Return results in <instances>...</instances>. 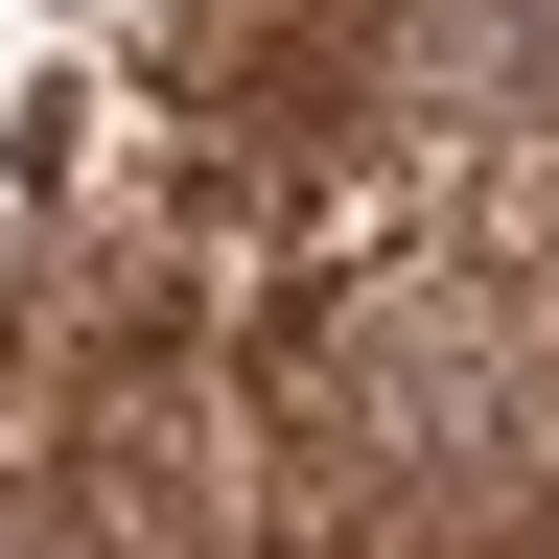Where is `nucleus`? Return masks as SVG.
Here are the masks:
<instances>
[{
	"instance_id": "f257e3e1",
	"label": "nucleus",
	"mask_w": 559,
	"mask_h": 559,
	"mask_svg": "<svg viewBox=\"0 0 559 559\" xmlns=\"http://www.w3.org/2000/svg\"><path fill=\"white\" fill-rule=\"evenodd\" d=\"M280 419H304V443H349V466H513V373H489L466 280H419V257L326 304V349L280 373Z\"/></svg>"
},
{
	"instance_id": "f03ea898",
	"label": "nucleus",
	"mask_w": 559,
	"mask_h": 559,
	"mask_svg": "<svg viewBox=\"0 0 559 559\" xmlns=\"http://www.w3.org/2000/svg\"><path fill=\"white\" fill-rule=\"evenodd\" d=\"M280 419L234 396V373H140V396H94V559H257L280 536Z\"/></svg>"
},
{
	"instance_id": "7ed1b4c3",
	"label": "nucleus",
	"mask_w": 559,
	"mask_h": 559,
	"mask_svg": "<svg viewBox=\"0 0 559 559\" xmlns=\"http://www.w3.org/2000/svg\"><path fill=\"white\" fill-rule=\"evenodd\" d=\"M349 70L396 140H559V0H373Z\"/></svg>"
},
{
	"instance_id": "20e7f679",
	"label": "nucleus",
	"mask_w": 559,
	"mask_h": 559,
	"mask_svg": "<svg viewBox=\"0 0 559 559\" xmlns=\"http://www.w3.org/2000/svg\"><path fill=\"white\" fill-rule=\"evenodd\" d=\"M513 559H559V489H536V536H513Z\"/></svg>"
}]
</instances>
